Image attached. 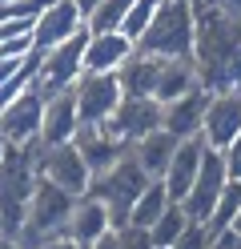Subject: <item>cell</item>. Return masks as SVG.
Wrapping results in <instances>:
<instances>
[{"instance_id": "6da1fadb", "label": "cell", "mask_w": 241, "mask_h": 249, "mask_svg": "<svg viewBox=\"0 0 241 249\" xmlns=\"http://www.w3.org/2000/svg\"><path fill=\"white\" fill-rule=\"evenodd\" d=\"M237 49H241V17L221 12L205 0H193V65H197L205 92H213L217 72Z\"/></svg>"}, {"instance_id": "7a4b0ae2", "label": "cell", "mask_w": 241, "mask_h": 249, "mask_svg": "<svg viewBox=\"0 0 241 249\" xmlns=\"http://www.w3.org/2000/svg\"><path fill=\"white\" fill-rule=\"evenodd\" d=\"M37 157H40V137L28 145H8L0 157V233L16 237L28 213V197L37 189Z\"/></svg>"}, {"instance_id": "3957f363", "label": "cell", "mask_w": 241, "mask_h": 249, "mask_svg": "<svg viewBox=\"0 0 241 249\" xmlns=\"http://www.w3.org/2000/svg\"><path fill=\"white\" fill-rule=\"evenodd\" d=\"M137 49L157 60H193V0H161Z\"/></svg>"}, {"instance_id": "277c9868", "label": "cell", "mask_w": 241, "mask_h": 249, "mask_svg": "<svg viewBox=\"0 0 241 249\" xmlns=\"http://www.w3.org/2000/svg\"><path fill=\"white\" fill-rule=\"evenodd\" d=\"M149 181H153V177L145 173V169L137 165V157L125 149L121 157H117V165H109L105 173H96V177L89 181L85 193H93V197L105 201L109 221H112V229H117V225L129 221V209H133V201L141 197V189H145Z\"/></svg>"}, {"instance_id": "5b68a950", "label": "cell", "mask_w": 241, "mask_h": 249, "mask_svg": "<svg viewBox=\"0 0 241 249\" xmlns=\"http://www.w3.org/2000/svg\"><path fill=\"white\" fill-rule=\"evenodd\" d=\"M73 201H76L73 193H64V189H56L53 181L37 177V189H32V197H28L24 225H20V233H16L20 249H37V245L48 241V237H60L64 225H69Z\"/></svg>"}, {"instance_id": "8992f818", "label": "cell", "mask_w": 241, "mask_h": 249, "mask_svg": "<svg viewBox=\"0 0 241 249\" xmlns=\"http://www.w3.org/2000/svg\"><path fill=\"white\" fill-rule=\"evenodd\" d=\"M85 44H89V24L80 28L76 36H69L64 44H56V49L40 53V65H37V81H32V89H37L40 97H56V92L73 89V85H76V76H80Z\"/></svg>"}, {"instance_id": "52a82bcc", "label": "cell", "mask_w": 241, "mask_h": 249, "mask_svg": "<svg viewBox=\"0 0 241 249\" xmlns=\"http://www.w3.org/2000/svg\"><path fill=\"white\" fill-rule=\"evenodd\" d=\"M225 181H229V173H225V161H221V149H209L201 153V165H197V177H193L189 193L181 197V209L189 221H209V213H213V201L221 197Z\"/></svg>"}, {"instance_id": "ba28073f", "label": "cell", "mask_w": 241, "mask_h": 249, "mask_svg": "<svg viewBox=\"0 0 241 249\" xmlns=\"http://www.w3.org/2000/svg\"><path fill=\"white\" fill-rule=\"evenodd\" d=\"M73 97H76L80 124H105L125 92L117 85V72H80L73 85Z\"/></svg>"}, {"instance_id": "9c48e42d", "label": "cell", "mask_w": 241, "mask_h": 249, "mask_svg": "<svg viewBox=\"0 0 241 249\" xmlns=\"http://www.w3.org/2000/svg\"><path fill=\"white\" fill-rule=\"evenodd\" d=\"M37 173H40L44 181H53L56 189L73 193V197H80V193L89 189V181H93L89 165H85V157L76 153L73 141H64V145H40Z\"/></svg>"}, {"instance_id": "30bf717a", "label": "cell", "mask_w": 241, "mask_h": 249, "mask_svg": "<svg viewBox=\"0 0 241 249\" xmlns=\"http://www.w3.org/2000/svg\"><path fill=\"white\" fill-rule=\"evenodd\" d=\"M105 129L117 137L125 149H133L141 137L161 129V101H153V97H121V105L112 108V117L105 121Z\"/></svg>"}, {"instance_id": "8fae6325", "label": "cell", "mask_w": 241, "mask_h": 249, "mask_svg": "<svg viewBox=\"0 0 241 249\" xmlns=\"http://www.w3.org/2000/svg\"><path fill=\"white\" fill-rule=\"evenodd\" d=\"M237 133H241V92H209L197 137L209 149H225Z\"/></svg>"}, {"instance_id": "7c38bea8", "label": "cell", "mask_w": 241, "mask_h": 249, "mask_svg": "<svg viewBox=\"0 0 241 249\" xmlns=\"http://www.w3.org/2000/svg\"><path fill=\"white\" fill-rule=\"evenodd\" d=\"M80 28H85V12H80L73 0H53L37 20H32V49L37 53H48L64 44L69 36H76Z\"/></svg>"}, {"instance_id": "4fadbf2b", "label": "cell", "mask_w": 241, "mask_h": 249, "mask_svg": "<svg viewBox=\"0 0 241 249\" xmlns=\"http://www.w3.org/2000/svg\"><path fill=\"white\" fill-rule=\"evenodd\" d=\"M40 113H44V97L37 89H24L12 105L0 108V137L8 145H28L40 137Z\"/></svg>"}, {"instance_id": "5bb4252c", "label": "cell", "mask_w": 241, "mask_h": 249, "mask_svg": "<svg viewBox=\"0 0 241 249\" xmlns=\"http://www.w3.org/2000/svg\"><path fill=\"white\" fill-rule=\"evenodd\" d=\"M80 129V117H76V97L73 89L56 92V97H44V113H40V145H64L73 141Z\"/></svg>"}, {"instance_id": "9a60e30c", "label": "cell", "mask_w": 241, "mask_h": 249, "mask_svg": "<svg viewBox=\"0 0 241 249\" xmlns=\"http://www.w3.org/2000/svg\"><path fill=\"white\" fill-rule=\"evenodd\" d=\"M133 49H137V44L129 40L121 28H117V33H93V28H89V44H85L80 72H117L129 60Z\"/></svg>"}, {"instance_id": "2e32d148", "label": "cell", "mask_w": 241, "mask_h": 249, "mask_svg": "<svg viewBox=\"0 0 241 249\" xmlns=\"http://www.w3.org/2000/svg\"><path fill=\"white\" fill-rule=\"evenodd\" d=\"M109 229H112V221H109L105 201L93 197V193H80V197L73 201V213H69V225H64V233H69L76 245H93L96 237H105Z\"/></svg>"}, {"instance_id": "e0dca14e", "label": "cell", "mask_w": 241, "mask_h": 249, "mask_svg": "<svg viewBox=\"0 0 241 249\" xmlns=\"http://www.w3.org/2000/svg\"><path fill=\"white\" fill-rule=\"evenodd\" d=\"M73 145H76L80 157H85V165H89V173H93V177H96V173H105L109 165H117V157L125 153V145L105 129V124H80L76 137H73Z\"/></svg>"}, {"instance_id": "ac0fdd59", "label": "cell", "mask_w": 241, "mask_h": 249, "mask_svg": "<svg viewBox=\"0 0 241 249\" xmlns=\"http://www.w3.org/2000/svg\"><path fill=\"white\" fill-rule=\"evenodd\" d=\"M201 153H205V141H201V137H185V141H177L173 161H169L165 173H161V185H165L169 201H181V197L189 193L193 177H197V165H201Z\"/></svg>"}, {"instance_id": "d6986e66", "label": "cell", "mask_w": 241, "mask_h": 249, "mask_svg": "<svg viewBox=\"0 0 241 249\" xmlns=\"http://www.w3.org/2000/svg\"><path fill=\"white\" fill-rule=\"evenodd\" d=\"M205 101H209V92L205 89H193V92H185V97L161 105V129H169L177 141L197 137L201 133V117H205Z\"/></svg>"}, {"instance_id": "ffe728a7", "label": "cell", "mask_w": 241, "mask_h": 249, "mask_svg": "<svg viewBox=\"0 0 241 249\" xmlns=\"http://www.w3.org/2000/svg\"><path fill=\"white\" fill-rule=\"evenodd\" d=\"M157 72H161V60L149 56V53H141V49H133L129 60L117 69V85H121L125 97H153Z\"/></svg>"}, {"instance_id": "44dd1931", "label": "cell", "mask_w": 241, "mask_h": 249, "mask_svg": "<svg viewBox=\"0 0 241 249\" xmlns=\"http://www.w3.org/2000/svg\"><path fill=\"white\" fill-rule=\"evenodd\" d=\"M201 89V76H197V65L193 60H161V72H157V89H153V101L169 105L185 92Z\"/></svg>"}, {"instance_id": "7402d4cb", "label": "cell", "mask_w": 241, "mask_h": 249, "mask_svg": "<svg viewBox=\"0 0 241 249\" xmlns=\"http://www.w3.org/2000/svg\"><path fill=\"white\" fill-rule=\"evenodd\" d=\"M137 157V165L145 169L149 177H161L169 169V161H173V153H177V137L169 133V129H153L149 137H141V141L129 149Z\"/></svg>"}, {"instance_id": "603a6c76", "label": "cell", "mask_w": 241, "mask_h": 249, "mask_svg": "<svg viewBox=\"0 0 241 249\" xmlns=\"http://www.w3.org/2000/svg\"><path fill=\"white\" fill-rule=\"evenodd\" d=\"M165 205H169V193H165V185H161V177H153V181L141 189V197L133 201V209H129V221L149 229L157 217L165 213Z\"/></svg>"}, {"instance_id": "cb8c5ba5", "label": "cell", "mask_w": 241, "mask_h": 249, "mask_svg": "<svg viewBox=\"0 0 241 249\" xmlns=\"http://www.w3.org/2000/svg\"><path fill=\"white\" fill-rule=\"evenodd\" d=\"M237 209H241V181H225V189H221V197L213 201V213H209V221H205V229L213 233H225L233 225V217H237Z\"/></svg>"}, {"instance_id": "d4e9b609", "label": "cell", "mask_w": 241, "mask_h": 249, "mask_svg": "<svg viewBox=\"0 0 241 249\" xmlns=\"http://www.w3.org/2000/svg\"><path fill=\"white\" fill-rule=\"evenodd\" d=\"M185 225H189V217H185V209H181V201H169L165 213H161L157 221L149 225V237H153L157 249H169L177 237H181V229H185Z\"/></svg>"}, {"instance_id": "484cf974", "label": "cell", "mask_w": 241, "mask_h": 249, "mask_svg": "<svg viewBox=\"0 0 241 249\" xmlns=\"http://www.w3.org/2000/svg\"><path fill=\"white\" fill-rule=\"evenodd\" d=\"M129 4H133V0H101V4L89 12L85 24L93 28V33H117L121 20H125V12H129Z\"/></svg>"}, {"instance_id": "4316f807", "label": "cell", "mask_w": 241, "mask_h": 249, "mask_svg": "<svg viewBox=\"0 0 241 249\" xmlns=\"http://www.w3.org/2000/svg\"><path fill=\"white\" fill-rule=\"evenodd\" d=\"M157 8H161V0H133L129 12H125V20H121V33L137 44V36H141L145 28H149V20L157 17Z\"/></svg>"}, {"instance_id": "83f0119b", "label": "cell", "mask_w": 241, "mask_h": 249, "mask_svg": "<svg viewBox=\"0 0 241 249\" xmlns=\"http://www.w3.org/2000/svg\"><path fill=\"white\" fill-rule=\"evenodd\" d=\"M112 233H117V249H157L145 225H133V221H125V225H117Z\"/></svg>"}, {"instance_id": "f1b7e54d", "label": "cell", "mask_w": 241, "mask_h": 249, "mask_svg": "<svg viewBox=\"0 0 241 249\" xmlns=\"http://www.w3.org/2000/svg\"><path fill=\"white\" fill-rule=\"evenodd\" d=\"M209 241H213V233H209L201 221H189L181 229V237H177L169 249H209Z\"/></svg>"}, {"instance_id": "f546056e", "label": "cell", "mask_w": 241, "mask_h": 249, "mask_svg": "<svg viewBox=\"0 0 241 249\" xmlns=\"http://www.w3.org/2000/svg\"><path fill=\"white\" fill-rule=\"evenodd\" d=\"M28 53H37V49H32V28L12 33V36L0 40V56H28Z\"/></svg>"}, {"instance_id": "4dcf8cb0", "label": "cell", "mask_w": 241, "mask_h": 249, "mask_svg": "<svg viewBox=\"0 0 241 249\" xmlns=\"http://www.w3.org/2000/svg\"><path fill=\"white\" fill-rule=\"evenodd\" d=\"M221 161H225V173H229V181H241V133L221 149Z\"/></svg>"}, {"instance_id": "1f68e13d", "label": "cell", "mask_w": 241, "mask_h": 249, "mask_svg": "<svg viewBox=\"0 0 241 249\" xmlns=\"http://www.w3.org/2000/svg\"><path fill=\"white\" fill-rule=\"evenodd\" d=\"M209 249H241V237L233 229H225V233H217V237L209 241Z\"/></svg>"}, {"instance_id": "d6a6232c", "label": "cell", "mask_w": 241, "mask_h": 249, "mask_svg": "<svg viewBox=\"0 0 241 249\" xmlns=\"http://www.w3.org/2000/svg\"><path fill=\"white\" fill-rule=\"evenodd\" d=\"M37 249H85V245H76L69 233H60V237H48V241H40Z\"/></svg>"}, {"instance_id": "836d02e7", "label": "cell", "mask_w": 241, "mask_h": 249, "mask_svg": "<svg viewBox=\"0 0 241 249\" xmlns=\"http://www.w3.org/2000/svg\"><path fill=\"white\" fill-rule=\"evenodd\" d=\"M205 4H213L221 12H233V17H241V0H205Z\"/></svg>"}, {"instance_id": "e575fe53", "label": "cell", "mask_w": 241, "mask_h": 249, "mask_svg": "<svg viewBox=\"0 0 241 249\" xmlns=\"http://www.w3.org/2000/svg\"><path fill=\"white\" fill-rule=\"evenodd\" d=\"M85 249H117V233L109 229L105 237H96V241H93V245H85Z\"/></svg>"}, {"instance_id": "d590c367", "label": "cell", "mask_w": 241, "mask_h": 249, "mask_svg": "<svg viewBox=\"0 0 241 249\" xmlns=\"http://www.w3.org/2000/svg\"><path fill=\"white\" fill-rule=\"evenodd\" d=\"M73 4H76V8H80V12H85V20H89V12H93V8H96V4H101V0H73Z\"/></svg>"}, {"instance_id": "8d00e7d4", "label": "cell", "mask_w": 241, "mask_h": 249, "mask_svg": "<svg viewBox=\"0 0 241 249\" xmlns=\"http://www.w3.org/2000/svg\"><path fill=\"white\" fill-rule=\"evenodd\" d=\"M0 249H20V241L8 237V233H0Z\"/></svg>"}, {"instance_id": "74e56055", "label": "cell", "mask_w": 241, "mask_h": 249, "mask_svg": "<svg viewBox=\"0 0 241 249\" xmlns=\"http://www.w3.org/2000/svg\"><path fill=\"white\" fill-rule=\"evenodd\" d=\"M233 233H237V237H241V209H237V217H233V225H229Z\"/></svg>"}, {"instance_id": "f35d334b", "label": "cell", "mask_w": 241, "mask_h": 249, "mask_svg": "<svg viewBox=\"0 0 241 249\" xmlns=\"http://www.w3.org/2000/svg\"><path fill=\"white\" fill-rule=\"evenodd\" d=\"M4 149H8V141H4V137H0V157H4Z\"/></svg>"}]
</instances>
